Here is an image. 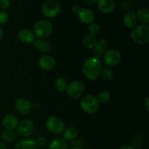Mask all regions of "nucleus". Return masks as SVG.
I'll use <instances>...</instances> for the list:
<instances>
[{
    "label": "nucleus",
    "instance_id": "f257e3e1",
    "mask_svg": "<svg viewBox=\"0 0 149 149\" xmlns=\"http://www.w3.org/2000/svg\"><path fill=\"white\" fill-rule=\"evenodd\" d=\"M103 68V63L100 58L96 56L87 58L83 63L82 71L84 77L90 80L98 78Z\"/></svg>",
    "mask_w": 149,
    "mask_h": 149
},
{
    "label": "nucleus",
    "instance_id": "f03ea898",
    "mask_svg": "<svg viewBox=\"0 0 149 149\" xmlns=\"http://www.w3.org/2000/svg\"><path fill=\"white\" fill-rule=\"evenodd\" d=\"M130 36L135 43L146 45L149 42V26L146 25L135 26L131 31Z\"/></svg>",
    "mask_w": 149,
    "mask_h": 149
},
{
    "label": "nucleus",
    "instance_id": "7ed1b4c3",
    "mask_svg": "<svg viewBox=\"0 0 149 149\" xmlns=\"http://www.w3.org/2000/svg\"><path fill=\"white\" fill-rule=\"evenodd\" d=\"M53 31L52 23L47 20H41L36 22L33 27V33L39 39H45L50 36Z\"/></svg>",
    "mask_w": 149,
    "mask_h": 149
},
{
    "label": "nucleus",
    "instance_id": "20e7f679",
    "mask_svg": "<svg viewBox=\"0 0 149 149\" xmlns=\"http://www.w3.org/2000/svg\"><path fill=\"white\" fill-rule=\"evenodd\" d=\"M80 104L82 110L87 113H95L98 111L100 103L97 98L92 95H85L80 100Z\"/></svg>",
    "mask_w": 149,
    "mask_h": 149
},
{
    "label": "nucleus",
    "instance_id": "39448f33",
    "mask_svg": "<svg viewBox=\"0 0 149 149\" xmlns=\"http://www.w3.org/2000/svg\"><path fill=\"white\" fill-rule=\"evenodd\" d=\"M61 11V5L56 0H47L42 7V13L45 17L52 18L59 15Z\"/></svg>",
    "mask_w": 149,
    "mask_h": 149
},
{
    "label": "nucleus",
    "instance_id": "423d86ee",
    "mask_svg": "<svg viewBox=\"0 0 149 149\" xmlns=\"http://www.w3.org/2000/svg\"><path fill=\"white\" fill-rule=\"evenodd\" d=\"M85 84L79 80H75L68 85L66 89L67 95L74 99L79 98L85 92Z\"/></svg>",
    "mask_w": 149,
    "mask_h": 149
},
{
    "label": "nucleus",
    "instance_id": "0eeeda50",
    "mask_svg": "<svg viewBox=\"0 0 149 149\" xmlns=\"http://www.w3.org/2000/svg\"><path fill=\"white\" fill-rule=\"evenodd\" d=\"M47 130L51 133L59 135L65 130V124L60 118L52 116L48 118L45 122Z\"/></svg>",
    "mask_w": 149,
    "mask_h": 149
},
{
    "label": "nucleus",
    "instance_id": "6e6552de",
    "mask_svg": "<svg viewBox=\"0 0 149 149\" xmlns=\"http://www.w3.org/2000/svg\"><path fill=\"white\" fill-rule=\"evenodd\" d=\"M103 63L107 67H113L118 65L122 59L120 52L117 49H111L106 51L103 55Z\"/></svg>",
    "mask_w": 149,
    "mask_h": 149
},
{
    "label": "nucleus",
    "instance_id": "1a4fd4ad",
    "mask_svg": "<svg viewBox=\"0 0 149 149\" xmlns=\"http://www.w3.org/2000/svg\"><path fill=\"white\" fill-rule=\"evenodd\" d=\"M35 125L31 119H26L22 120L17 127V133L23 138H27L32 135L34 131Z\"/></svg>",
    "mask_w": 149,
    "mask_h": 149
},
{
    "label": "nucleus",
    "instance_id": "9d476101",
    "mask_svg": "<svg viewBox=\"0 0 149 149\" xmlns=\"http://www.w3.org/2000/svg\"><path fill=\"white\" fill-rule=\"evenodd\" d=\"M15 108L17 112L23 115L30 113L33 110L31 102L25 97H19L15 102Z\"/></svg>",
    "mask_w": 149,
    "mask_h": 149
},
{
    "label": "nucleus",
    "instance_id": "9b49d317",
    "mask_svg": "<svg viewBox=\"0 0 149 149\" xmlns=\"http://www.w3.org/2000/svg\"><path fill=\"white\" fill-rule=\"evenodd\" d=\"M77 17L79 20L84 24H91L95 20V13L90 9L82 7L80 8L79 11L77 13Z\"/></svg>",
    "mask_w": 149,
    "mask_h": 149
},
{
    "label": "nucleus",
    "instance_id": "f8f14e48",
    "mask_svg": "<svg viewBox=\"0 0 149 149\" xmlns=\"http://www.w3.org/2000/svg\"><path fill=\"white\" fill-rule=\"evenodd\" d=\"M56 61L55 59L51 55H44L41 57L38 61V65L45 71H50L55 66Z\"/></svg>",
    "mask_w": 149,
    "mask_h": 149
},
{
    "label": "nucleus",
    "instance_id": "ddd939ff",
    "mask_svg": "<svg viewBox=\"0 0 149 149\" xmlns=\"http://www.w3.org/2000/svg\"><path fill=\"white\" fill-rule=\"evenodd\" d=\"M96 4L98 10L104 14L112 13L116 7L114 0H97Z\"/></svg>",
    "mask_w": 149,
    "mask_h": 149
},
{
    "label": "nucleus",
    "instance_id": "4468645a",
    "mask_svg": "<svg viewBox=\"0 0 149 149\" xmlns=\"http://www.w3.org/2000/svg\"><path fill=\"white\" fill-rule=\"evenodd\" d=\"M1 123L6 130H14L15 129L17 128L19 122L17 118L13 114H6L2 118Z\"/></svg>",
    "mask_w": 149,
    "mask_h": 149
},
{
    "label": "nucleus",
    "instance_id": "2eb2a0df",
    "mask_svg": "<svg viewBox=\"0 0 149 149\" xmlns=\"http://www.w3.org/2000/svg\"><path fill=\"white\" fill-rule=\"evenodd\" d=\"M18 39L24 44L33 43L35 40V35L32 31L27 29H21L17 33Z\"/></svg>",
    "mask_w": 149,
    "mask_h": 149
},
{
    "label": "nucleus",
    "instance_id": "dca6fc26",
    "mask_svg": "<svg viewBox=\"0 0 149 149\" xmlns=\"http://www.w3.org/2000/svg\"><path fill=\"white\" fill-rule=\"evenodd\" d=\"M124 25L127 29H134L138 24V17L136 14L132 11H129L124 15Z\"/></svg>",
    "mask_w": 149,
    "mask_h": 149
},
{
    "label": "nucleus",
    "instance_id": "f3484780",
    "mask_svg": "<svg viewBox=\"0 0 149 149\" xmlns=\"http://www.w3.org/2000/svg\"><path fill=\"white\" fill-rule=\"evenodd\" d=\"M33 45L38 50L42 53H48L51 50V45L45 39H39L37 38L33 42Z\"/></svg>",
    "mask_w": 149,
    "mask_h": 149
},
{
    "label": "nucleus",
    "instance_id": "a211bd4d",
    "mask_svg": "<svg viewBox=\"0 0 149 149\" xmlns=\"http://www.w3.org/2000/svg\"><path fill=\"white\" fill-rule=\"evenodd\" d=\"M15 149H39L35 140L31 138H25L19 141L16 143Z\"/></svg>",
    "mask_w": 149,
    "mask_h": 149
},
{
    "label": "nucleus",
    "instance_id": "6ab92c4d",
    "mask_svg": "<svg viewBox=\"0 0 149 149\" xmlns=\"http://www.w3.org/2000/svg\"><path fill=\"white\" fill-rule=\"evenodd\" d=\"M94 49L95 55L97 58L103 56V54L108 50V42L105 39H100L97 41Z\"/></svg>",
    "mask_w": 149,
    "mask_h": 149
},
{
    "label": "nucleus",
    "instance_id": "aec40b11",
    "mask_svg": "<svg viewBox=\"0 0 149 149\" xmlns=\"http://www.w3.org/2000/svg\"><path fill=\"white\" fill-rule=\"evenodd\" d=\"M48 149H68V142L63 138H55L49 143Z\"/></svg>",
    "mask_w": 149,
    "mask_h": 149
},
{
    "label": "nucleus",
    "instance_id": "412c9836",
    "mask_svg": "<svg viewBox=\"0 0 149 149\" xmlns=\"http://www.w3.org/2000/svg\"><path fill=\"white\" fill-rule=\"evenodd\" d=\"M63 139L66 141H73L78 136V130L74 127H68L64 130Z\"/></svg>",
    "mask_w": 149,
    "mask_h": 149
},
{
    "label": "nucleus",
    "instance_id": "4be33fe9",
    "mask_svg": "<svg viewBox=\"0 0 149 149\" xmlns=\"http://www.w3.org/2000/svg\"><path fill=\"white\" fill-rule=\"evenodd\" d=\"M138 20H139L142 25L149 24V11L147 8H141L138 10V13L136 14Z\"/></svg>",
    "mask_w": 149,
    "mask_h": 149
},
{
    "label": "nucleus",
    "instance_id": "5701e85b",
    "mask_svg": "<svg viewBox=\"0 0 149 149\" xmlns=\"http://www.w3.org/2000/svg\"><path fill=\"white\" fill-rule=\"evenodd\" d=\"M96 42H97V39H96L95 36L90 33L86 35L83 39V45L84 47L88 49H93L95 46Z\"/></svg>",
    "mask_w": 149,
    "mask_h": 149
},
{
    "label": "nucleus",
    "instance_id": "b1692460",
    "mask_svg": "<svg viewBox=\"0 0 149 149\" xmlns=\"http://www.w3.org/2000/svg\"><path fill=\"white\" fill-rule=\"evenodd\" d=\"M16 132L11 130H5L1 134V138L4 143H12L16 139Z\"/></svg>",
    "mask_w": 149,
    "mask_h": 149
},
{
    "label": "nucleus",
    "instance_id": "393cba45",
    "mask_svg": "<svg viewBox=\"0 0 149 149\" xmlns=\"http://www.w3.org/2000/svg\"><path fill=\"white\" fill-rule=\"evenodd\" d=\"M55 87L56 90L60 93H63L66 90L68 87V83L66 79L63 77H59L55 79Z\"/></svg>",
    "mask_w": 149,
    "mask_h": 149
},
{
    "label": "nucleus",
    "instance_id": "a878e982",
    "mask_svg": "<svg viewBox=\"0 0 149 149\" xmlns=\"http://www.w3.org/2000/svg\"><path fill=\"white\" fill-rule=\"evenodd\" d=\"M100 75L101 76V78L104 81H109L113 79V72L110 68H109V67H105V68H102Z\"/></svg>",
    "mask_w": 149,
    "mask_h": 149
},
{
    "label": "nucleus",
    "instance_id": "bb28decb",
    "mask_svg": "<svg viewBox=\"0 0 149 149\" xmlns=\"http://www.w3.org/2000/svg\"><path fill=\"white\" fill-rule=\"evenodd\" d=\"M110 93L107 90H101L97 95V100L99 103H106L110 100Z\"/></svg>",
    "mask_w": 149,
    "mask_h": 149
},
{
    "label": "nucleus",
    "instance_id": "cd10ccee",
    "mask_svg": "<svg viewBox=\"0 0 149 149\" xmlns=\"http://www.w3.org/2000/svg\"><path fill=\"white\" fill-rule=\"evenodd\" d=\"M100 29H101V26L97 23H93L91 24H90L88 28V31H89V33L92 35H94L95 36L96 34L100 32Z\"/></svg>",
    "mask_w": 149,
    "mask_h": 149
},
{
    "label": "nucleus",
    "instance_id": "c85d7f7f",
    "mask_svg": "<svg viewBox=\"0 0 149 149\" xmlns=\"http://www.w3.org/2000/svg\"><path fill=\"white\" fill-rule=\"evenodd\" d=\"M9 15L4 10H0V25H4L7 23Z\"/></svg>",
    "mask_w": 149,
    "mask_h": 149
},
{
    "label": "nucleus",
    "instance_id": "c756f323",
    "mask_svg": "<svg viewBox=\"0 0 149 149\" xmlns=\"http://www.w3.org/2000/svg\"><path fill=\"white\" fill-rule=\"evenodd\" d=\"M35 142H36V144L38 146V148H39V147L42 148V147L45 146V145L47 144V139L46 138H45V137L40 136V137H38V138H36Z\"/></svg>",
    "mask_w": 149,
    "mask_h": 149
},
{
    "label": "nucleus",
    "instance_id": "7c9ffc66",
    "mask_svg": "<svg viewBox=\"0 0 149 149\" xmlns=\"http://www.w3.org/2000/svg\"><path fill=\"white\" fill-rule=\"evenodd\" d=\"M11 1L10 0H0V9L1 10H5L10 7Z\"/></svg>",
    "mask_w": 149,
    "mask_h": 149
},
{
    "label": "nucleus",
    "instance_id": "2f4dec72",
    "mask_svg": "<svg viewBox=\"0 0 149 149\" xmlns=\"http://www.w3.org/2000/svg\"><path fill=\"white\" fill-rule=\"evenodd\" d=\"M118 149H135L132 146L128 145V144H123Z\"/></svg>",
    "mask_w": 149,
    "mask_h": 149
},
{
    "label": "nucleus",
    "instance_id": "473e14b6",
    "mask_svg": "<svg viewBox=\"0 0 149 149\" xmlns=\"http://www.w3.org/2000/svg\"><path fill=\"white\" fill-rule=\"evenodd\" d=\"M79 10L80 8L78 5H74L71 7V12H72L73 13H75V14H77L78 12L79 11Z\"/></svg>",
    "mask_w": 149,
    "mask_h": 149
},
{
    "label": "nucleus",
    "instance_id": "72a5a7b5",
    "mask_svg": "<svg viewBox=\"0 0 149 149\" xmlns=\"http://www.w3.org/2000/svg\"><path fill=\"white\" fill-rule=\"evenodd\" d=\"M145 106H146V109L147 111H148L149 109V96H147L146 97L145 100Z\"/></svg>",
    "mask_w": 149,
    "mask_h": 149
},
{
    "label": "nucleus",
    "instance_id": "f704fd0d",
    "mask_svg": "<svg viewBox=\"0 0 149 149\" xmlns=\"http://www.w3.org/2000/svg\"><path fill=\"white\" fill-rule=\"evenodd\" d=\"M84 1H85V2L87 4H90V5H93V4H95L97 3V0H84Z\"/></svg>",
    "mask_w": 149,
    "mask_h": 149
},
{
    "label": "nucleus",
    "instance_id": "c9c22d12",
    "mask_svg": "<svg viewBox=\"0 0 149 149\" xmlns=\"http://www.w3.org/2000/svg\"><path fill=\"white\" fill-rule=\"evenodd\" d=\"M0 149H7V145L2 141H0Z\"/></svg>",
    "mask_w": 149,
    "mask_h": 149
},
{
    "label": "nucleus",
    "instance_id": "e433bc0d",
    "mask_svg": "<svg viewBox=\"0 0 149 149\" xmlns=\"http://www.w3.org/2000/svg\"><path fill=\"white\" fill-rule=\"evenodd\" d=\"M3 36H4V31H3L2 28L0 27V42L2 39Z\"/></svg>",
    "mask_w": 149,
    "mask_h": 149
},
{
    "label": "nucleus",
    "instance_id": "4c0bfd02",
    "mask_svg": "<svg viewBox=\"0 0 149 149\" xmlns=\"http://www.w3.org/2000/svg\"><path fill=\"white\" fill-rule=\"evenodd\" d=\"M70 149H81V148L79 146H74V147H72V148Z\"/></svg>",
    "mask_w": 149,
    "mask_h": 149
},
{
    "label": "nucleus",
    "instance_id": "58836bf2",
    "mask_svg": "<svg viewBox=\"0 0 149 149\" xmlns=\"http://www.w3.org/2000/svg\"><path fill=\"white\" fill-rule=\"evenodd\" d=\"M14 1H17V0H14Z\"/></svg>",
    "mask_w": 149,
    "mask_h": 149
}]
</instances>
